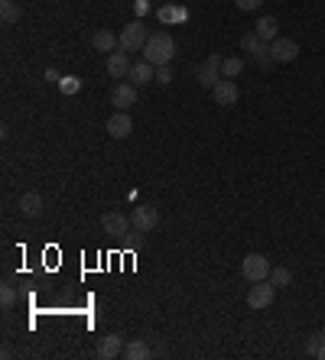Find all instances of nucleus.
I'll use <instances>...</instances> for the list:
<instances>
[{"label": "nucleus", "instance_id": "nucleus-1", "mask_svg": "<svg viewBox=\"0 0 325 360\" xmlns=\"http://www.w3.org/2000/svg\"><path fill=\"white\" fill-rule=\"evenodd\" d=\"M143 59L150 65H169L176 59V39L169 36V32H150V39H147V46H143Z\"/></svg>", "mask_w": 325, "mask_h": 360}, {"label": "nucleus", "instance_id": "nucleus-2", "mask_svg": "<svg viewBox=\"0 0 325 360\" xmlns=\"http://www.w3.org/2000/svg\"><path fill=\"white\" fill-rule=\"evenodd\" d=\"M273 299H277V286H273L270 279L250 283V289H248V308L250 312H263V308H270Z\"/></svg>", "mask_w": 325, "mask_h": 360}, {"label": "nucleus", "instance_id": "nucleus-3", "mask_svg": "<svg viewBox=\"0 0 325 360\" xmlns=\"http://www.w3.org/2000/svg\"><path fill=\"white\" fill-rule=\"evenodd\" d=\"M147 39H150V32H147V26H143L140 20L127 23V26L120 30V49H124V53H143Z\"/></svg>", "mask_w": 325, "mask_h": 360}, {"label": "nucleus", "instance_id": "nucleus-4", "mask_svg": "<svg viewBox=\"0 0 325 360\" xmlns=\"http://www.w3.org/2000/svg\"><path fill=\"white\" fill-rule=\"evenodd\" d=\"M270 260L263 254H248L241 260V276L248 279V283H260V279H270Z\"/></svg>", "mask_w": 325, "mask_h": 360}, {"label": "nucleus", "instance_id": "nucleus-5", "mask_svg": "<svg viewBox=\"0 0 325 360\" xmlns=\"http://www.w3.org/2000/svg\"><path fill=\"white\" fill-rule=\"evenodd\" d=\"M241 49L254 55V59L260 62V68H270V65H277V62H273V55H270V43H263L257 32H244V36H241Z\"/></svg>", "mask_w": 325, "mask_h": 360}, {"label": "nucleus", "instance_id": "nucleus-6", "mask_svg": "<svg viewBox=\"0 0 325 360\" xmlns=\"http://www.w3.org/2000/svg\"><path fill=\"white\" fill-rule=\"evenodd\" d=\"M130 224H133V231H137V234L156 231V224H160V211H156V205H137V208L130 211Z\"/></svg>", "mask_w": 325, "mask_h": 360}, {"label": "nucleus", "instance_id": "nucleus-7", "mask_svg": "<svg viewBox=\"0 0 325 360\" xmlns=\"http://www.w3.org/2000/svg\"><path fill=\"white\" fill-rule=\"evenodd\" d=\"M221 62H225V59H221L218 53H215V55H208L205 62L198 65V72H195V78H198V85L212 91V88H215L218 82L225 78V75H221Z\"/></svg>", "mask_w": 325, "mask_h": 360}, {"label": "nucleus", "instance_id": "nucleus-8", "mask_svg": "<svg viewBox=\"0 0 325 360\" xmlns=\"http://www.w3.org/2000/svg\"><path fill=\"white\" fill-rule=\"evenodd\" d=\"M270 55L277 65H286V62H296V55H299V46H296V39H290V36H277L270 43Z\"/></svg>", "mask_w": 325, "mask_h": 360}, {"label": "nucleus", "instance_id": "nucleus-9", "mask_svg": "<svg viewBox=\"0 0 325 360\" xmlns=\"http://www.w3.org/2000/svg\"><path fill=\"white\" fill-rule=\"evenodd\" d=\"M130 214L124 211H108V214H101V231L111 234V237H124V234H130Z\"/></svg>", "mask_w": 325, "mask_h": 360}, {"label": "nucleus", "instance_id": "nucleus-10", "mask_svg": "<svg viewBox=\"0 0 325 360\" xmlns=\"http://www.w3.org/2000/svg\"><path fill=\"white\" fill-rule=\"evenodd\" d=\"M212 97H215L218 107H234L238 104V97H241V91H238V85H234L231 78H221V82L212 88Z\"/></svg>", "mask_w": 325, "mask_h": 360}, {"label": "nucleus", "instance_id": "nucleus-11", "mask_svg": "<svg viewBox=\"0 0 325 360\" xmlns=\"http://www.w3.org/2000/svg\"><path fill=\"white\" fill-rule=\"evenodd\" d=\"M104 130H108L114 140H127L130 130H133V120H130L127 111H114V114L108 117V124H104Z\"/></svg>", "mask_w": 325, "mask_h": 360}, {"label": "nucleus", "instance_id": "nucleus-12", "mask_svg": "<svg viewBox=\"0 0 325 360\" xmlns=\"http://www.w3.org/2000/svg\"><path fill=\"white\" fill-rule=\"evenodd\" d=\"M111 104L118 107V111H130V107L137 104V85H130V82L114 85V91H111Z\"/></svg>", "mask_w": 325, "mask_h": 360}, {"label": "nucleus", "instance_id": "nucleus-13", "mask_svg": "<svg viewBox=\"0 0 325 360\" xmlns=\"http://www.w3.org/2000/svg\"><path fill=\"white\" fill-rule=\"evenodd\" d=\"M101 360H114L124 354V338L120 334H104V338L98 341V350H95Z\"/></svg>", "mask_w": 325, "mask_h": 360}, {"label": "nucleus", "instance_id": "nucleus-14", "mask_svg": "<svg viewBox=\"0 0 325 360\" xmlns=\"http://www.w3.org/2000/svg\"><path fill=\"white\" fill-rule=\"evenodd\" d=\"M130 53H124V49H118V53L108 55V75L111 78H127L130 75Z\"/></svg>", "mask_w": 325, "mask_h": 360}, {"label": "nucleus", "instance_id": "nucleus-15", "mask_svg": "<svg viewBox=\"0 0 325 360\" xmlns=\"http://www.w3.org/2000/svg\"><path fill=\"white\" fill-rule=\"evenodd\" d=\"M130 85H137V88H143V85H150L153 78H156V65H150L147 62V59H143V62H137L133 65V68H130Z\"/></svg>", "mask_w": 325, "mask_h": 360}, {"label": "nucleus", "instance_id": "nucleus-16", "mask_svg": "<svg viewBox=\"0 0 325 360\" xmlns=\"http://www.w3.org/2000/svg\"><path fill=\"white\" fill-rule=\"evenodd\" d=\"M43 195L39 191H26V195H20V214L23 218H39L43 214Z\"/></svg>", "mask_w": 325, "mask_h": 360}, {"label": "nucleus", "instance_id": "nucleus-17", "mask_svg": "<svg viewBox=\"0 0 325 360\" xmlns=\"http://www.w3.org/2000/svg\"><path fill=\"white\" fill-rule=\"evenodd\" d=\"M91 46H95L98 53H114V49H120V36H114L111 30H98L95 39H91Z\"/></svg>", "mask_w": 325, "mask_h": 360}, {"label": "nucleus", "instance_id": "nucleus-18", "mask_svg": "<svg viewBox=\"0 0 325 360\" xmlns=\"http://www.w3.org/2000/svg\"><path fill=\"white\" fill-rule=\"evenodd\" d=\"M254 32H257L263 43H273L277 36H280V23L273 20V17H260L257 20V26H254Z\"/></svg>", "mask_w": 325, "mask_h": 360}, {"label": "nucleus", "instance_id": "nucleus-19", "mask_svg": "<svg viewBox=\"0 0 325 360\" xmlns=\"http://www.w3.org/2000/svg\"><path fill=\"white\" fill-rule=\"evenodd\" d=\"M156 350H150V344H143V341H127L124 344V357L127 360H150Z\"/></svg>", "mask_w": 325, "mask_h": 360}, {"label": "nucleus", "instance_id": "nucleus-20", "mask_svg": "<svg viewBox=\"0 0 325 360\" xmlns=\"http://www.w3.org/2000/svg\"><path fill=\"white\" fill-rule=\"evenodd\" d=\"M270 283L277 289L292 286V269H290V266H273V269H270Z\"/></svg>", "mask_w": 325, "mask_h": 360}, {"label": "nucleus", "instance_id": "nucleus-21", "mask_svg": "<svg viewBox=\"0 0 325 360\" xmlns=\"http://www.w3.org/2000/svg\"><path fill=\"white\" fill-rule=\"evenodd\" d=\"M241 72H244V59L241 55H228L225 62H221V75L225 78H238Z\"/></svg>", "mask_w": 325, "mask_h": 360}, {"label": "nucleus", "instance_id": "nucleus-22", "mask_svg": "<svg viewBox=\"0 0 325 360\" xmlns=\"http://www.w3.org/2000/svg\"><path fill=\"white\" fill-rule=\"evenodd\" d=\"M0 20L7 23V26L20 20V7H17V0H0Z\"/></svg>", "mask_w": 325, "mask_h": 360}, {"label": "nucleus", "instance_id": "nucleus-23", "mask_svg": "<svg viewBox=\"0 0 325 360\" xmlns=\"http://www.w3.org/2000/svg\"><path fill=\"white\" fill-rule=\"evenodd\" d=\"M322 344H325V328H319V331H313V334L306 338V354H309V357H315Z\"/></svg>", "mask_w": 325, "mask_h": 360}, {"label": "nucleus", "instance_id": "nucleus-24", "mask_svg": "<svg viewBox=\"0 0 325 360\" xmlns=\"http://www.w3.org/2000/svg\"><path fill=\"white\" fill-rule=\"evenodd\" d=\"M59 91H62V95H78V91H82V82H78V75H65L62 82H59Z\"/></svg>", "mask_w": 325, "mask_h": 360}, {"label": "nucleus", "instance_id": "nucleus-25", "mask_svg": "<svg viewBox=\"0 0 325 360\" xmlns=\"http://www.w3.org/2000/svg\"><path fill=\"white\" fill-rule=\"evenodd\" d=\"M0 305H3V308H13V305H17V289H13V286H3V289H0Z\"/></svg>", "mask_w": 325, "mask_h": 360}, {"label": "nucleus", "instance_id": "nucleus-26", "mask_svg": "<svg viewBox=\"0 0 325 360\" xmlns=\"http://www.w3.org/2000/svg\"><path fill=\"white\" fill-rule=\"evenodd\" d=\"M183 17H185V10H176V7H162V10H160V20H166V23H169V20H183Z\"/></svg>", "mask_w": 325, "mask_h": 360}, {"label": "nucleus", "instance_id": "nucleus-27", "mask_svg": "<svg viewBox=\"0 0 325 360\" xmlns=\"http://www.w3.org/2000/svg\"><path fill=\"white\" fill-rule=\"evenodd\" d=\"M156 82H160V85H169V82H173V75H169V65H160V68H156Z\"/></svg>", "mask_w": 325, "mask_h": 360}, {"label": "nucleus", "instance_id": "nucleus-28", "mask_svg": "<svg viewBox=\"0 0 325 360\" xmlns=\"http://www.w3.org/2000/svg\"><path fill=\"white\" fill-rule=\"evenodd\" d=\"M234 3H238V10L250 13V10H257V7L263 3V0H234Z\"/></svg>", "mask_w": 325, "mask_h": 360}, {"label": "nucleus", "instance_id": "nucleus-29", "mask_svg": "<svg viewBox=\"0 0 325 360\" xmlns=\"http://www.w3.org/2000/svg\"><path fill=\"white\" fill-rule=\"evenodd\" d=\"M46 82H53V85H59V82H62V75L55 72V68H46Z\"/></svg>", "mask_w": 325, "mask_h": 360}, {"label": "nucleus", "instance_id": "nucleus-30", "mask_svg": "<svg viewBox=\"0 0 325 360\" xmlns=\"http://www.w3.org/2000/svg\"><path fill=\"white\" fill-rule=\"evenodd\" d=\"M315 357H319V360H325V344H322V348H319V354H315Z\"/></svg>", "mask_w": 325, "mask_h": 360}, {"label": "nucleus", "instance_id": "nucleus-31", "mask_svg": "<svg viewBox=\"0 0 325 360\" xmlns=\"http://www.w3.org/2000/svg\"><path fill=\"white\" fill-rule=\"evenodd\" d=\"M277 3H283V0H277Z\"/></svg>", "mask_w": 325, "mask_h": 360}]
</instances>
